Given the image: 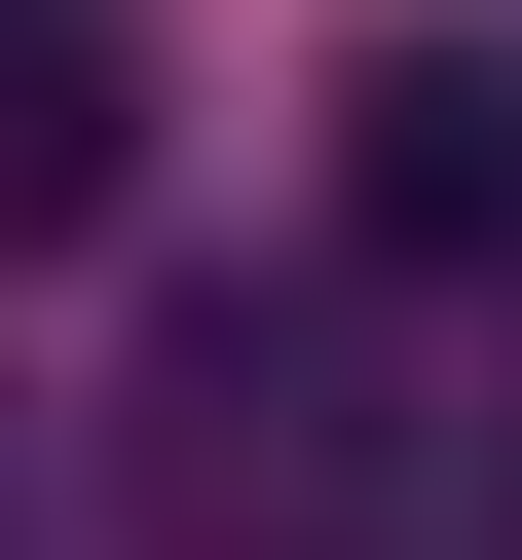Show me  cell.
<instances>
[{
    "instance_id": "obj_1",
    "label": "cell",
    "mask_w": 522,
    "mask_h": 560,
    "mask_svg": "<svg viewBox=\"0 0 522 560\" xmlns=\"http://www.w3.org/2000/svg\"><path fill=\"white\" fill-rule=\"evenodd\" d=\"M112 150H150V38L112 0H0V224H112Z\"/></svg>"
},
{
    "instance_id": "obj_2",
    "label": "cell",
    "mask_w": 522,
    "mask_h": 560,
    "mask_svg": "<svg viewBox=\"0 0 522 560\" xmlns=\"http://www.w3.org/2000/svg\"><path fill=\"white\" fill-rule=\"evenodd\" d=\"M373 224H448V261L522 224V75L485 38H373Z\"/></svg>"
}]
</instances>
